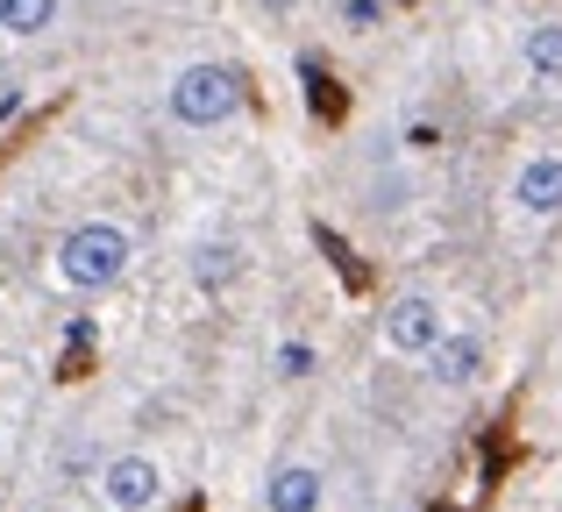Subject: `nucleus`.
<instances>
[{
	"instance_id": "nucleus-1",
	"label": "nucleus",
	"mask_w": 562,
	"mask_h": 512,
	"mask_svg": "<svg viewBox=\"0 0 562 512\" xmlns=\"http://www.w3.org/2000/svg\"><path fill=\"white\" fill-rule=\"evenodd\" d=\"M128 263H136V242H128V228H114V221H86V228H71V236L57 242V277H65L71 292L122 285Z\"/></svg>"
},
{
	"instance_id": "nucleus-2",
	"label": "nucleus",
	"mask_w": 562,
	"mask_h": 512,
	"mask_svg": "<svg viewBox=\"0 0 562 512\" xmlns=\"http://www.w3.org/2000/svg\"><path fill=\"white\" fill-rule=\"evenodd\" d=\"M235 107H243V79H235L228 65H186L179 79H171V114H179L186 128H221Z\"/></svg>"
},
{
	"instance_id": "nucleus-3",
	"label": "nucleus",
	"mask_w": 562,
	"mask_h": 512,
	"mask_svg": "<svg viewBox=\"0 0 562 512\" xmlns=\"http://www.w3.org/2000/svg\"><path fill=\"white\" fill-rule=\"evenodd\" d=\"M100 499L114 512H150L165 499V470H157L150 456H114L108 470H100Z\"/></svg>"
},
{
	"instance_id": "nucleus-4",
	"label": "nucleus",
	"mask_w": 562,
	"mask_h": 512,
	"mask_svg": "<svg viewBox=\"0 0 562 512\" xmlns=\"http://www.w3.org/2000/svg\"><path fill=\"white\" fill-rule=\"evenodd\" d=\"M384 342H392L398 356H427V349L441 342V306L427 299V292L392 299V306H384Z\"/></svg>"
},
{
	"instance_id": "nucleus-5",
	"label": "nucleus",
	"mask_w": 562,
	"mask_h": 512,
	"mask_svg": "<svg viewBox=\"0 0 562 512\" xmlns=\"http://www.w3.org/2000/svg\"><path fill=\"white\" fill-rule=\"evenodd\" d=\"M321 499H328V477L314 463H278L263 477V512H321Z\"/></svg>"
},
{
	"instance_id": "nucleus-6",
	"label": "nucleus",
	"mask_w": 562,
	"mask_h": 512,
	"mask_svg": "<svg viewBox=\"0 0 562 512\" xmlns=\"http://www.w3.org/2000/svg\"><path fill=\"white\" fill-rule=\"evenodd\" d=\"M513 200H520V214H562V157H527Z\"/></svg>"
},
{
	"instance_id": "nucleus-7",
	"label": "nucleus",
	"mask_w": 562,
	"mask_h": 512,
	"mask_svg": "<svg viewBox=\"0 0 562 512\" xmlns=\"http://www.w3.org/2000/svg\"><path fill=\"white\" fill-rule=\"evenodd\" d=\"M477 371H484V342L477 334H441V342L427 349V377H435V385H470Z\"/></svg>"
},
{
	"instance_id": "nucleus-8",
	"label": "nucleus",
	"mask_w": 562,
	"mask_h": 512,
	"mask_svg": "<svg viewBox=\"0 0 562 512\" xmlns=\"http://www.w3.org/2000/svg\"><path fill=\"white\" fill-rule=\"evenodd\" d=\"M57 22V0H0V36H43Z\"/></svg>"
},
{
	"instance_id": "nucleus-9",
	"label": "nucleus",
	"mask_w": 562,
	"mask_h": 512,
	"mask_svg": "<svg viewBox=\"0 0 562 512\" xmlns=\"http://www.w3.org/2000/svg\"><path fill=\"white\" fill-rule=\"evenodd\" d=\"M527 71H535V79H562V22L527 29Z\"/></svg>"
},
{
	"instance_id": "nucleus-10",
	"label": "nucleus",
	"mask_w": 562,
	"mask_h": 512,
	"mask_svg": "<svg viewBox=\"0 0 562 512\" xmlns=\"http://www.w3.org/2000/svg\"><path fill=\"white\" fill-rule=\"evenodd\" d=\"M235 271H243V257H235L228 242H206V250H200V263H192V277H200L206 292H221V285H228Z\"/></svg>"
},
{
	"instance_id": "nucleus-11",
	"label": "nucleus",
	"mask_w": 562,
	"mask_h": 512,
	"mask_svg": "<svg viewBox=\"0 0 562 512\" xmlns=\"http://www.w3.org/2000/svg\"><path fill=\"white\" fill-rule=\"evenodd\" d=\"M300 79H306V100H314V114H342V93H335V79L314 65V57L300 65Z\"/></svg>"
},
{
	"instance_id": "nucleus-12",
	"label": "nucleus",
	"mask_w": 562,
	"mask_h": 512,
	"mask_svg": "<svg viewBox=\"0 0 562 512\" xmlns=\"http://www.w3.org/2000/svg\"><path fill=\"white\" fill-rule=\"evenodd\" d=\"M278 371H285V377H306V371H314V349H306V342H285V349H278Z\"/></svg>"
},
{
	"instance_id": "nucleus-13",
	"label": "nucleus",
	"mask_w": 562,
	"mask_h": 512,
	"mask_svg": "<svg viewBox=\"0 0 562 512\" xmlns=\"http://www.w3.org/2000/svg\"><path fill=\"white\" fill-rule=\"evenodd\" d=\"M349 22H357V29H371V22H378V0H349Z\"/></svg>"
},
{
	"instance_id": "nucleus-14",
	"label": "nucleus",
	"mask_w": 562,
	"mask_h": 512,
	"mask_svg": "<svg viewBox=\"0 0 562 512\" xmlns=\"http://www.w3.org/2000/svg\"><path fill=\"white\" fill-rule=\"evenodd\" d=\"M263 8H271V14H285V8H300V0H263Z\"/></svg>"
}]
</instances>
